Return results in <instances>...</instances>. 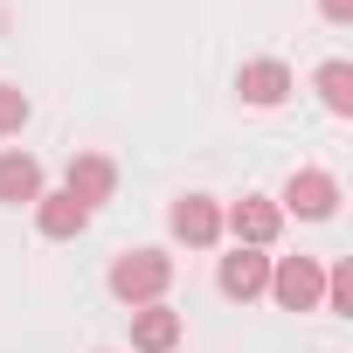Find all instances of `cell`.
I'll return each mask as SVG.
<instances>
[{
  "label": "cell",
  "mask_w": 353,
  "mask_h": 353,
  "mask_svg": "<svg viewBox=\"0 0 353 353\" xmlns=\"http://www.w3.org/2000/svg\"><path fill=\"white\" fill-rule=\"evenodd\" d=\"M312 83H319V104H325L332 118H353V63H339V56H332V63H319V77H312Z\"/></svg>",
  "instance_id": "12"
},
{
  "label": "cell",
  "mask_w": 353,
  "mask_h": 353,
  "mask_svg": "<svg viewBox=\"0 0 353 353\" xmlns=\"http://www.w3.org/2000/svg\"><path fill=\"white\" fill-rule=\"evenodd\" d=\"M181 332H188V319L173 312L166 298L132 312V346H139V353H173V346H181Z\"/></svg>",
  "instance_id": "9"
},
{
  "label": "cell",
  "mask_w": 353,
  "mask_h": 353,
  "mask_svg": "<svg viewBox=\"0 0 353 353\" xmlns=\"http://www.w3.org/2000/svg\"><path fill=\"white\" fill-rule=\"evenodd\" d=\"M28 111H35V104H28L21 83H0V139H14V132L28 125Z\"/></svg>",
  "instance_id": "14"
},
{
  "label": "cell",
  "mask_w": 353,
  "mask_h": 353,
  "mask_svg": "<svg viewBox=\"0 0 353 353\" xmlns=\"http://www.w3.org/2000/svg\"><path fill=\"white\" fill-rule=\"evenodd\" d=\"M325 312H339V319H353V263L339 256L332 270H325V298H319Z\"/></svg>",
  "instance_id": "13"
},
{
  "label": "cell",
  "mask_w": 353,
  "mask_h": 353,
  "mask_svg": "<svg viewBox=\"0 0 353 353\" xmlns=\"http://www.w3.org/2000/svg\"><path fill=\"white\" fill-rule=\"evenodd\" d=\"M319 14H325V21H339V28H346V21H353V0H319Z\"/></svg>",
  "instance_id": "15"
},
{
  "label": "cell",
  "mask_w": 353,
  "mask_h": 353,
  "mask_svg": "<svg viewBox=\"0 0 353 353\" xmlns=\"http://www.w3.org/2000/svg\"><path fill=\"white\" fill-rule=\"evenodd\" d=\"M166 284H173V256L166 250H125V256H111V298L118 305H159L166 298Z\"/></svg>",
  "instance_id": "1"
},
{
  "label": "cell",
  "mask_w": 353,
  "mask_h": 353,
  "mask_svg": "<svg viewBox=\"0 0 353 353\" xmlns=\"http://www.w3.org/2000/svg\"><path fill=\"white\" fill-rule=\"evenodd\" d=\"M236 90H243V104L277 111V104L291 97V70H284L277 56H256V63H243V70H236Z\"/></svg>",
  "instance_id": "8"
},
{
  "label": "cell",
  "mask_w": 353,
  "mask_h": 353,
  "mask_svg": "<svg viewBox=\"0 0 353 353\" xmlns=\"http://www.w3.org/2000/svg\"><path fill=\"white\" fill-rule=\"evenodd\" d=\"M339 208V181L325 166H298L291 181H284V194H277V215H305V222H325Z\"/></svg>",
  "instance_id": "2"
},
{
  "label": "cell",
  "mask_w": 353,
  "mask_h": 353,
  "mask_svg": "<svg viewBox=\"0 0 353 353\" xmlns=\"http://www.w3.org/2000/svg\"><path fill=\"white\" fill-rule=\"evenodd\" d=\"M49 188H42V159L35 152H0V201L8 208H35Z\"/></svg>",
  "instance_id": "10"
},
{
  "label": "cell",
  "mask_w": 353,
  "mask_h": 353,
  "mask_svg": "<svg viewBox=\"0 0 353 353\" xmlns=\"http://www.w3.org/2000/svg\"><path fill=\"white\" fill-rule=\"evenodd\" d=\"M166 229L181 236L188 250H215V243H222V208H215L208 194H181V201L166 208Z\"/></svg>",
  "instance_id": "4"
},
{
  "label": "cell",
  "mask_w": 353,
  "mask_h": 353,
  "mask_svg": "<svg viewBox=\"0 0 353 353\" xmlns=\"http://www.w3.org/2000/svg\"><path fill=\"white\" fill-rule=\"evenodd\" d=\"M270 298H277L284 312H319L325 270H319L312 256H277V263H270Z\"/></svg>",
  "instance_id": "3"
},
{
  "label": "cell",
  "mask_w": 353,
  "mask_h": 353,
  "mask_svg": "<svg viewBox=\"0 0 353 353\" xmlns=\"http://www.w3.org/2000/svg\"><path fill=\"white\" fill-rule=\"evenodd\" d=\"M35 229H42L49 243H70V236L90 229V208H83L77 194H42V201H35Z\"/></svg>",
  "instance_id": "11"
},
{
  "label": "cell",
  "mask_w": 353,
  "mask_h": 353,
  "mask_svg": "<svg viewBox=\"0 0 353 353\" xmlns=\"http://www.w3.org/2000/svg\"><path fill=\"white\" fill-rule=\"evenodd\" d=\"M215 284H222V298L250 305V298H263V291H270V256H263V250H243V243H236V250L222 256Z\"/></svg>",
  "instance_id": "6"
},
{
  "label": "cell",
  "mask_w": 353,
  "mask_h": 353,
  "mask_svg": "<svg viewBox=\"0 0 353 353\" xmlns=\"http://www.w3.org/2000/svg\"><path fill=\"white\" fill-rule=\"evenodd\" d=\"M63 194H77V201L97 215V208L118 194V166H111L104 152H77V159H70V173H63Z\"/></svg>",
  "instance_id": "7"
},
{
  "label": "cell",
  "mask_w": 353,
  "mask_h": 353,
  "mask_svg": "<svg viewBox=\"0 0 353 353\" xmlns=\"http://www.w3.org/2000/svg\"><path fill=\"white\" fill-rule=\"evenodd\" d=\"M222 229H229L243 250H270V243H277V229H284V215H277V201H263V194H243V201L222 215Z\"/></svg>",
  "instance_id": "5"
}]
</instances>
